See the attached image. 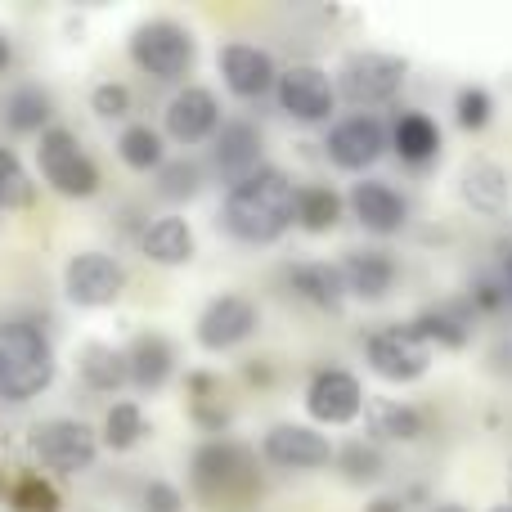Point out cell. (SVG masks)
<instances>
[{
  "label": "cell",
  "mask_w": 512,
  "mask_h": 512,
  "mask_svg": "<svg viewBox=\"0 0 512 512\" xmlns=\"http://www.w3.org/2000/svg\"><path fill=\"white\" fill-rule=\"evenodd\" d=\"M405 86V59L396 54H382V50H360L342 63L337 72V95L355 108H373V104H387V99L400 95Z\"/></svg>",
  "instance_id": "obj_4"
},
{
  "label": "cell",
  "mask_w": 512,
  "mask_h": 512,
  "mask_svg": "<svg viewBox=\"0 0 512 512\" xmlns=\"http://www.w3.org/2000/svg\"><path fill=\"white\" fill-rule=\"evenodd\" d=\"M203 189V171L194 167V162H162L158 167V194L171 198V203H189V198Z\"/></svg>",
  "instance_id": "obj_32"
},
{
  "label": "cell",
  "mask_w": 512,
  "mask_h": 512,
  "mask_svg": "<svg viewBox=\"0 0 512 512\" xmlns=\"http://www.w3.org/2000/svg\"><path fill=\"white\" fill-rule=\"evenodd\" d=\"M54 382V346L36 324L0 319V396L23 405Z\"/></svg>",
  "instance_id": "obj_2"
},
{
  "label": "cell",
  "mask_w": 512,
  "mask_h": 512,
  "mask_svg": "<svg viewBox=\"0 0 512 512\" xmlns=\"http://www.w3.org/2000/svg\"><path fill=\"white\" fill-rule=\"evenodd\" d=\"M288 283L292 292H297L301 301H310V306L319 310H337L346 301V283H342V270L328 261H301L288 270Z\"/></svg>",
  "instance_id": "obj_23"
},
{
  "label": "cell",
  "mask_w": 512,
  "mask_h": 512,
  "mask_svg": "<svg viewBox=\"0 0 512 512\" xmlns=\"http://www.w3.org/2000/svg\"><path fill=\"white\" fill-rule=\"evenodd\" d=\"M364 427L378 441H418L423 414L405 400H364Z\"/></svg>",
  "instance_id": "obj_25"
},
{
  "label": "cell",
  "mask_w": 512,
  "mask_h": 512,
  "mask_svg": "<svg viewBox=\"0 0 512 512\" xmlns=\"http://www.w3.org/2000/svg\"><path fill=\"white\" fill-rule=\"evenodd\" d=\"M256 481V463L243 445L234 441H212L194 454V486L207 499H234Z\"/></svg>",
  "instance_id": "obj_7"
},
{
  "label": "cell",
  "mask_w": 512,
  "mask_h": 512,
  "mask_svg": "<svg viewBox=\"0 0 512 512\" xmlns=\"http://www.w3.org/2000/svg\"><path fill=\"white\" fill-rule=\"evenodd\" d=\"M454 117H459L463 131H486L490 117H495V99L481 86H463L459 99H454Z\"/></svg>",
  "instance_id": "obj_35"
},
{
  "label": "cell",
  "mask_w": 512,
  "mask_h": 512,
  "mask_svg": "<svg viewBox=\"0 0 512 512\" xmlns=\"http://www.w3.org/2000/svg\"><path fill=\"white\" fill-rule=\"evenodd\" d=\"M77 369H81V378H86V387H95V391H117L131 382V373H126V351H113L108 342L81 346Z\"/></svg>",
  "instance_id": "obj_28"
},
{
  "label": "cell",
  "mask_w": 512,
  "mask_h": 512,
  "mask_svg": "<svg viewBox=\"0 0 512 512\" xmlns=\"http://www.w3.org/2000/svg\"><path fill=\"white\" fill-rule=\"evenodd\" d=\"M351 212H355V221H360L364 230L382 234V239H387V234H400L405 230V221H409L405 198H400L391 185H382V180H355Z\"/></svg>",
  "instance_id": "obj_16"
},
{
  "label": "cell",
  "mask_w": 512,
  "mask_h": 512,
  "mask_svg": "<svg viewBox=\"0 0 512 512\" xmlns=\"http://www.w3.org/2000/svg\"><path fill=\"white\" fill-rule=\"evenodd\" d=\"M342 221V198L328 185H297V225L306 234H328Z\"/></svg>",
  "instance_id": "obj_29"
},
{
  "label": "cell",
  "mask_w": 512,
  "mask_h": 512,
  "mask_svg": "<svg viewBox=\"0 0 512 512\" xmlns=\"http://www.w3.org/2000/svg\"><path fill=\"white\" fill-rule=\"evenodd\" d=\"M140 248L153 265H189L194 261V230H189L180 216H158V221L144 230Z\"/></svg>",
  "instance_id": "obj_24"
},
{
  "label": "cell",
  "mask_w": 512,
  "mask_h": 512,
  "mask_svg": "<svg viewBox=\"0 0 512 512\" xmlns=\"http://www.w3.org/2000/svg\"><path fill=\"white\" fill-rule=\"evenodd\" d=\"M495 512H512V504H499V508H495Z\"/></svg>",
  "instance_id": "obj_43"
},
{
  "label": "cell",
  "mask_w": 512,
  "mask_h": 512,
  "mask_svg": "<svg viewBox=\"0 0 512 512\" xmlns=\"http://www.w3.org/2000/svg\"><path fill=\"white\" fill-rule=\"evenodd\" d=\"M391 149L418 167V162L436 158V149H441V126L427 113H400L396 131H391Z\"/></svg>",
  "instance_id": "obj_27"
},
{
  "label": "cell",
  "mask_w": 512,
  "mask_h": 512,
  "mask_svg": "<svg viewBox=\"0 0 512 512\" xmlns=\"http://www.w3.org/2000/svg\"><path fill=\"white\" fill-rule=\"evenodd\" d=\"M117 158L131 171H158L162 167V135L153 126H126L117 140Z\"/></svg>",
  "instance_id": "obj_30"
},
{
  "label": "cell",
  "mask_w": 512,
  "mask_h": 512,
  "mask_svg": "<svg viewBox=\"0 0 512 512\" xmlns=\"http://www.w3.org/2000/svg\"><path fill=\"white\" fill-rule=\"evenodd\" d=\"M32 450L45 468L63 472V477H77V472L95 468V432L86 423H72V418H54V423H41L32 436Z\"/></svg>",
  "instance_id": "obj_6"
},
{
  "label": "cell",
  "mask_w": 512,
  "mask_h": 512,
  "mask_svg": "<svg viewBox=\"0 0 512 512\" xmlns=\"http://www.w3.org/2000/svg\"><path fill=\"white\" fill-rule=\"evenodd\" d=\"M508 283H512V248H508Z\"/></svg>",
  "instance_id": "obj_42"
},
{
  "label": "cell",
  "mask_w": 512,
  "mask_h": 512,
  "mask_svg": "<svg viewBox=\"0 0 512 512\" xmlns=\"http://www.w3.org/2000/svg\"><path fill=\"white\" fill-rule=\"evenodd\" d=\"M216 122H221V104H216V95L207 86H185L180 95H171V104H167L171 140L198 144L207 135H216Z\"/></svg>",
  "instance_id": "obj_15"
},
{
  "label": "cell",
  "mask_w": 512,
  "mask_h": 512,
  "mask_svg": "<svg viewBox=\"0 0 512 512\" xmlns=\"http://www.w3.org/2000/svg\"><path fill=\"white\" fill-rule=\"evenodd\" d=\"M216 167L230 185L261 171V131L252 122H225L221 135H216Z\"/></svg>",
  "instance_id": "obj_19"
},
{
  "label": "cell",
  "mask_w": 512,
  "mask_h": 512,
  "mask_svg": "<svg viewBox=\"0 0 512 512\" xmlns=\"http://www.w3.org/2000/svg\"><path fill=\"white\" fill-rule=\"evenodd\" d=\"M63 288H68V301L86 310H99V306H113L126 288V270L113 261L108 252H77L63 270Z\"/></svg>",
  "instance_id": "obj_10"
},
{
  "label": "cell",
  "mask_w": 512,
  "mask_h": 512,
  "mask_svg": "<svg viewBox=\"0 0 512 512\" xmlns=\"http://www.w3.org/2000/svg\"><path fill=\"white\" fill-rule=\"evenodd\" d=\"M459 194H463V203H468L472 212L499 216L508 207V198H512V180H508V171L499 167V162L481 158V162H468V167H463Z\"/></svg>",
  "instance_id": "obj_20"
},
{
  "label": "cell",
  "mask_w": 512,
  "mask_h": 512,
  "mask_svg": "<svg viewBox=\"0 0 512 512\" xmlns=\"http://www.w3.org/2000/svg\"><path fill=\"white\" fill-rule=\"evenodd\" d=\"M50 113H54V99H50V90H41V86H18V90H9V99H5V126L14 135H36V131H50Z\"/></svg>",
  "instance_id": "obj_26"
},
{
  "label": "cell",
  "mask_w": 512,
  "mask_h": 512,
  "mask_svg": "<svg viewBox=\"0 0 512 512\" xmlns=\"http://www.w3.org/2000/svg\"><path fill=\"white\" fill-rule=\"evenodd\" d=\"M369 364H373V373L387 382H418L427 373V364H432V346L409 324L378 328V333L369 337Z\"/></svg>",
  "instance_id": "obj_8"
},
{
  "label": "cell",
  "mask_w": 512,
  "mask_h": 512,
  "mask_svg": "<svg viewBox=\"0 0 512 512\" xmlns=\"http://www.w3.org/2000/svg\"><path fill=\"white\" fill-rule=\"evenodd\" d=\"M221 216L239 243H274L297 225V185L279 167H261L230 185Z\"/></svg>",
  "instance_id": "obj_1"
},
{
  "label": "cell",
  "mask_w": 512,
  "mask_h": 512,
  "mask_svg": "<svg viewBox=\"0 0 512 512\" xmlns=\"http://www.w3.org/2000/svg\"><path fill=\"white\" fill-rule=\"evenodd\" d=\"M36 162H41V176L50 180V189H59L63 198H90L99 189V167L81 153V144L63 126H50L41 135Z\"/></svg>",
  "instance_id": "obj_5"
},
{
  "label": "cell",
  "mask_w": 512,
  "mask_h": 512,
  "mask_svg": "<svg viewBox=\"0 0 512 512\" xmlns=\"http://www.w3.org/2000/svg\"><path fill=\"white\" fill-rule=\"evenodd\" d=\"M256 324H261L256 301L239 297V292H221L198 315V342H203V351H216V355L234 351V346H243L256 333Z\"/></svg>",
  "instance_id": "obj_9"
},
{
  "label": "cell",
  "mask_w": 512,
  "mask_h": 512,
  "mask_svg": "<svg viewBox=\"0 0 512 512\" xmlns=\"http://www.w3.org/2000/svg\"><path fill=\"white\" fill-rule=\"evenodd\" d=\"M342 283H346V297H360V301H387L391 288H396V261L387 252H351L342 265Z\"/></svg>",
  "instance_id": "obj_18"
},
{
  "label": "cell",
  "mask_w": 512,
  "mask_h": 512,
  "mask_svg": "<svg viewBox=\"0 0 512 512\" xmlns=\"http://www.w3.org/2000/svg\"><path fill=\"white\" fill-rule=\"evenodd\" d=\"M194 54L198 45L189 36V27L171 23V18H149L131 32V59L158 81H180L194 68Z\"/></svg>",
  "instance_id": "obj_3"
},
{
  "label": "cell",
  "mask_w": 512,
  "mask_h": 512,
  "mask_svg": "<svg viewBox=\"0 0 512 512\" xmlns=\"http://www.w3.org/2000/svg\"><path fill=\"white\" fill-rule=\"evenodd\" d=\"M436 512H468V508H459V504H441Z\"/></svg>",
  "instance_id": "obj_41"
},
{
  "label": "cell",
  "mask_w": 512,
  "mask_h": 512,
  "mask_svg": "<svg viewBox=\"0 0 512 512\" xmlns=\"http://www.w3.org/2000/svg\"><path fill=\"white\" fill-rule=\"evenodd\" d=\"M265 459L274 463V468H324V463H333V445H328L324 432H315V427L306 423H279L265 432Z\"/></svg>",
  "instance_id": "obj_14"
},
{
  "label": "cell",
  "mask_w": 512,
  "mask_h": 512,
  "mask_svg": "<svg viewBox=\"0 0 512 512\" xmlns=\"http://www.w3.org/2000/svg\"><path fill=\"white\" fill-rule=\"evenodd\" d=\"M180 490L171 486V481H149V490H144V512H180Z\"/></svg>",
  "instance_id": "obj_38"
},
{
  "label": "cell",
  "mask_w": 512,
  "mask_h": 512,
  "mask_svg": "<svg viewBox=\"0 0 512 512\" xmlns=\"http://www.w3.org/2000/svg\"><path fill=\"white\" fill-rule=\"evenodd\" d=\"M144 432H149V423H144L140 405H131V400H122V405H113L104 414V445L108 450H135V445L144 441Z\"/></svg>",
  "instance_id": "obj_31"
},
{
  "label": "cell",
  "mask_w": 512,
  "mask_h": 512,
  "mask_svg": "<svg viewBox=\"0 0 512 512\" xmlns=\"http://www.w3.org/2000/svg\"><path fill=\"white\" fill-rule=\"evenodd\" d=\"M364 512H405V504L391 499V495H382V499H373V504H364Z\"/></svg>",
  "instance_id": "obj_39"
},
{
  "label": "cell",
  "mask_w": 512,
  "mask_h": 512,
  "mask_svg": "<svg viewBox=\"0 0 512 512\" xmlns=\"http://www.w3.org/2000/svg\"><path fill=\"white\" fill-rule=\"evenodd\" d=\"M90 108H95V117H104V122H117V117L131 113V90H126L122 81H99L95 95H90Z\"/></svg>",
  "instance_id": "obj_36"
},
{
  "label": "cell",
  "mask_w": 512,
  "mask_h": 512,
  "mask_svg": "<svg viewBox=\"0 0 512 512\" xmlns=\"http://www.w3.org/2000/svg\"><path fill=\"white\" fill-rule=\"evenodd\" d=\"M9 59H14V45H9V36L0 32V72L9 68Z\"/></svg>",
  "instance_id": "obj_40"
},
{
  "label": "cell",
  "mask_w": 512,
  "mask_h": 512,
  "mask_svg": "<svg viewBox=\"0 0 512 512\" xmlns=\"http://www.w3.org/2000/svg\"><path fill=\"white\" fill-rule=\"evenodd\" d=\"M306 409L315 423H328V427H342V423H355L364 414V387L355 373L346 369H324L310 378L306 387Z\"/></svg>",
  "instance_id": "obj_12"
},
{
  "label": "cell",
  "mask_w": 512,
  "mask_h": 512,
  "mask_svg": "<svg viewBox=\"0 0 512 512\" xmlns=\"http://www.w3.org/2000/svg\"><path fill=\"white\" fill-rule=\"evenodd\" d=\"M409 328H414L427 346H450V351H459V346L472 342V306H459V301L427 306L423 315H414Z\"/></svg>",
  "instance_id": "obj_22"
},
{
  "label": "cell",
  "mask_w": 512,
  "mask_h": 512,
  "mask_svg": "<svg viewBox=\"0 0 512 512\" xmlns=\"http://www.w3.org/2000/svg\"><path fill=\"white\" fill-rule=\"evenodd\" d=\"M387 153V131L373 113H355L328 131V158L342 171H369Z\"/></svg>",
  "instance_id": "obj_13"
},
{
  "label": "cell",
  "mask_w": 512,
  "mask_h": 512,
  "mask_svg": "<svg viewBox=\"0 0 512 512\" xmlns=\"http://www.w3.org/2000/svg\"><path fill=\"white\" fill-rule=\"evenodd\" d=\"M171 369H176V351H171V342L162 333H140L131 342V351H126V373H131V382L140 391H162Z\"/></svg>",
  "instance_id": "obj_21"
},
{
  "label": "cell",
  "mask_w": 512,
  "mask_h": 512,
  "mask_svg": "<svg viewBox=\"0 0 512 512\" xmlns=\"http://www.w3.org/2000/svg\"><path fill=\"white\" fill-rule=\"evenodd\" d=\"M279 108L292 117V122H328L337 108V86L324 77L319 68H310V63H297V68L279 72Z\"/></svg>",
  "instance_id": "obj_11"
},
{
  "label": "cell",
  "mask_w": 512,
  "mask_h": 512,
  "mask_svg": "<svg viewBox=\"0 0 512 512\" xmlns=\"http://www.w3.org/2000/svg\"><path fill=\"white\" fill-rule=\"evenodd\" d=\"M333 459H337V468H342V477L355 481V486H364V481H378V477H382V454L373 450V445H364V441H351L346 450H337Z\"/></svg>",
  "instance_id": "obj_33"
},
{
  "label": "cell",
  "mask_w": 512,
  "mask_h": 512,
  "mask_svg": "<svg viewBox=\"0 0 512 512\" xmlns=\"http://www.w3.org/2000/svg\"><path fill=\"white\" fill-rule=\"evenodd\" d=\"M14 504L23 508V512H59V495H54L45 481H36V477H27L23 486L14 490Z\"/></svg>",
  "instance_id": "obj_37"
},
{
  "label": "cell",
  "mask_w": 512,
  "mask_h": 512,
  "mask_svg": "<svg viewBox=\"0 0 512 512\" xmlns=\"http://www.w3.org/2000/svg\"><path fill=\"white\" fill-rule=\"evenodd\" d=\"M32 203V180H27L23 162L14 149H0V207H27Z\"/></svg>",
  "instance_id": "obj_34"
},
{
  "label": "cell",
  "mask_w": 512,
  "mask_h": 512,
  "mask_svg": "<svg viewBox=\"0 0 512 512\" xmlns=\"http://www.w3.org/2000/svg\"><path fill=\"white\" fill-rule=\"evenodd\" d=\"M221 77L239 99H261L279 81V68H274V59L265 50L234 41L221 50Z\"/></svg>",
  "instance_id": "obj_17"
}]
</instances>
